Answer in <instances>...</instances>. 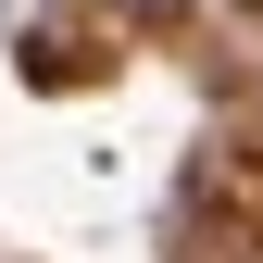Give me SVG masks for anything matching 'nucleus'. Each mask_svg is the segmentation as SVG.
Listing matches in <instances>:
<instances>
[{
  "label": "nucleus",
  "mask_w": 263,
  "mask_h": 263,
  "mask_svg": "<svg viewBox=\"0 0 263 263\" xmlns=\"http://www.w3.org/2000/svg\"><path fill=\"white\" fill-rule=\"evenodd\" d=\"M138 13H176V0H138Z\"/></svg>",
  "instance_id": "nucleus-1"
}]
</instances>
